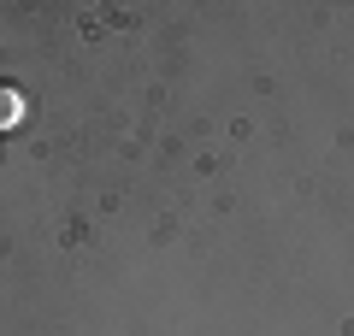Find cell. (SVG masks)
<instances>
[{"instance_id": "cell-1", "label": "cell", "mask_w": 354, "mask_h": 336, "mask_svg": "<svg viewBox=\"0 0 354 336\" xmlns=\"http://www.w3.org/2000/svg\"><path fill=\"white\" fill-rule=\"evenodd\" d=\"M18 118H24V100H18L12 83H0V130H12Z\"/></svg>"}]
</instances>
